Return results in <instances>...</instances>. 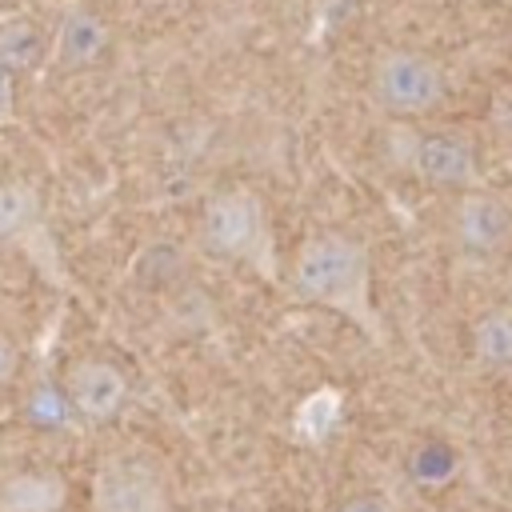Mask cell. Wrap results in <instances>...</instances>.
I'll use <instances>...</instances> for the list:
<instances>
[{
	"mask_svg": "<svg viewBox=\"0 0 512 512\" xmlns=\"http://www.w3.org/2000/svg\"><path fill=\"white\" fill-rule=\"evenodd\" d=\"M448 244L468 260H500L512 252V200L492 188L456 192L444 212Z\"/></svg>",
	"mask_w": 512,
	"mask_h": 512,
	"instance_id": "5b68a950",
	"label": "cell"
},
{
	"mask_svg": "<svg viewBox=\"0 0 512 512\" xmlns=\"http://www.w3.org/2000/svg\"><path fill=\"white\" fill-rule=\"evenodd\" d=\"M96 512H172V492L160 468L144 456H108L92 472Z\"/></svg>",
	"mask_w": 512,
	"mask_h": 512,
	"instance_id": "8992f818",
	"label": "cell"
},
{
	"mask_svg": "<svg viewBox=\"0 0 512 512\" xmlns=\"http://www.w3.org/2000/svg\"><path fill=\"white\" fill-rule=\"evenodd\" d=\"M44 56V36L32 20H8L0 24V68L8 72H24L36 68Z\"/></svg>",
	"mask_w": 512,
	"mask_h": 512,
	"instance_id": "7c38bea8",
	"label": "cell"
},
{
	"mask_svg": "<svg viewBox=\"0 0 512 512\" xmlns=\"http://www.w3.org/2000/svg\"><path fill=\"white\" fill-rule=\"evenodd\" d=\"M16 372H20V348L8 336H0V388H8Z\"/></svg>",
	"mask_w": 512,
	"mask_h": 512,
	"instance_id": "2e32d148",
	"label": "cell"
},
{
	"mask_svg": "<svg viewBox=\"0 0 512 512\" xmlns=\"http://www.w3.org/2000/svg\"><path fill=\"white\" fill-rule=\"evenodd\" d=\"M12 120H16V76L0 68V128H8Z\"/></svg>",
	"mask_w": 512,
	"mask_h": 512,
	"instance_id": "9a60e30c",
	"label": "cell"
},
{
	"mask_svg": "<svg viewBox=\"0 0 512 512\" xmlns=\"http://www.w3.org/2000/svg\"><path fill=\"white\" fill-rule=\"evenodd\" d=\"M200 240L212 256L252 268L260 280H280L276 232L268 220L264 200L252 188H224L200 212Z\"/></svg>",
	"mask_w": 512,
	"mask_h": 512,
	"instance_id": "7a4b0ae2",
	"label": "cell"
},
{
	"mask_svg": "<svg viewBox=\"0 0 512 512\" xmlns=\"http://www.w3.org/2000/svg\"><path fill=\"white\" fill-rule=\"evenodd\" d=\"M108 48V28L92 12H68L52 36V60L60 68H88Z\"/></svg>",
	"mask_w": 512,
	"mask_h": 512,
	"instance_id": "9c48e42d",
	"label": "cell"
},
{
	"mask_svg": "<svg viewBox=\"0 0 512 512\" xmlns=\"http://www.w3.org/2000/svg\"><path fill=\"white\" fill-rule=\"evenodd\" d=\"M392 160L428 188L468 192L480 184V156L464 132L452 128H392Z\"/></svg>",
	"mask_w": 512,
	"mask_h": 512,
	"instance_id": "277c9868",
	"label": "cell"
},
{
	"mask_svg": "<svg viewBox=\"0 0 512 512\" xmlns=\"http://www.w3.org/2000/svg\"><path fill=\"white\" fill-rule=\"evenodd\" d=\"M456 468H460V456H456V448L444 444V440H424V444L412 452V460H408V476H412L416 484H424V488L448 484V480L456 476Z\"/></svg>",
	"mask_w": 512,
	"mask_h": 512,
	"instance_id": "4fadbf2b",
	"label": "cell"
},
{
	"mask_svg": "<svg viewBox=\"0 0 512 512\" xmlns=\"http://www.w3.org/2000/svg\"><path fill=\"white\" fill-rule=\"evenodd\" d=\"M40 228V192L28 180H0V244H20Z\"/></svg>",
	"mask_w": 512,
	"mask_h": 512,
	"instance_id": "8fae6325",
	"label": "cell"
},
{
	"mask_svg": "<svg viewBox=\"0 0 512 512\" xmlns=\"http://www.w3.org/2000/svg\"><path fill=\"white\" fill-rule=\"evenodd\" d=\"M288 288L296 300L340 312L368 336H380L372 308V256L348 232H312L288 268Z\"/></svg>",
	"mask_w": 512,
	"mask_h": 512,
	"instance_id": "6da1fadb",
	"label": "cell"
},
{
	"mask_svg": "<svg viewBox=\"0 0 512 512\" xmlns=\"http://www.w3.org/2000/svg\"><path fill=\"white\" fill-rule=\"evenodd\" d=\"M336 512H396V504L384 492H356L336 504Z\"/></svg>",
	"mask_w": 512,
	"mask_h": 512,
	"instance_id": "5bb4252c",
	"label": "cell"
},
{
	"mask_svg": "<svg viewBox=\"0 0 512 512\" xmlns=\"http://www.w3.org/2000/svg\"><path fill=\"white\" fill-rule=\"evenodd\" d=\"M368 96L392 120H420L448 96V72L432 52L384 48L368 68Z\"/></svg>",
	"mask_w": 512,
	"mask_h": 512,
	"instance_id": "3957f363",
	"label": "cell"
},
{
	"mask_svg": "<svg viewBox=\"0 0 512 512\" xmlns=\"http://www.w3.org/2000/svg\"><path fill=\"white\" fill-rule=\"evenodd\" d=\"M472 360L488 372H512V304H492L476 312L468 328Z\"/></svg>",
	"mask_w": 512,
	"mask_h": 512,
	"instance_id": "30bf717a",
	"label": "cell"
},
{
	"mask_svg": "<svg viewBox=\"0 0 512 512\" xmlns=\"http://www.w3.org/2000/svg\"><path fill=\"white\" fill-rule=\"evenodd\" d=\"M68 480L56 468H12L0 476V512H64Z\"/></svg>",
	"mask_w": 512,
	"mask_h": 512,
	"instance_id": "ba28073f",
	"label": "cell"
},
{
	"mask_svg": "<svg viewBox=\"0 0 512 512\" xmlns=\"http://www.w3.org/2000/svg\"><path fill=\"white\" fill-rule=\"evenodd\" d=\"M64 400L88 424H108L128 404V372L108 356H80L64 372Z\"/></svg>",
	"mask_w": 512,
	"mask_h": 512,
	"instance_id": "52a82bcc",
	"label": "cell"
}]
</instances>
